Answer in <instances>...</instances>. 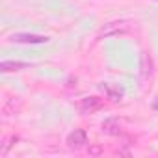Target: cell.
I'll use <instances>...</instances> for the list:
<instances>
[{
    "label": "cell",
    "instance_id": "1",
    "mask_svg": "<svg viewBox=\"0 0 158 158\" xmlns=\"http://www.w3.org/2000/svg\"><path fill=\"white\" fill-rule=\"evenodd\" d=\"M11 43H21V45H43L48 41L47 35H37V34H13L10 37Z\"/></svg>",
    "mask_w": 158,
    "mask_h": 158
},
{
    "label": "cell",
    "instance_id": "2",
    "mask_svg": "<svg viewBox=\"0 0 158 158\" xmlns=\"http://www.w3.org/2000/svg\"><path fill=\"white\" fill-rule=\"evenodd\" d=\"M104 106V101L99 97H84L80 102H78V110L82 114H93L97 110H101Z\"/></svg>",
    "mask_w": 158,
    "mask_h": 158
},
{
    "label": "cell",
    "instance_id": "3",
    "mask_svg": "<svg viewBox=\"0 0 158 158\" xmlns=\"http://www.w3.org/2000/svg\"><path fill=\"white\" fill-rule=\"evenodd\" d=\"M130 28V23L128 21H114V23H108L104 24V28L99 32V35H115V34H123Z\"/></svg>",
    "mask_w": 158,
    "mask_h": 158
},
{
    "label": "cell",
    "instance_id": "4",
    "mask_svg": "<svg viewBox=\"0 0 158 158\" xmlns=\"http://www.w3.org/2000/svg\"><path fill=\"white\" fill-rule=\"evenodd\" d=\"M88 143V134H86V130H82V128H74L69 136H67V145H69V149H80V147H84Z\"/></svg>",
    "mask_w": 158,
    "mask_h": 158
},
{
    "label": "cell",
    "instance_id": "5",
    "mask_svg": "<svg viewBox=\"0 0 158 158\" xmlns=\"http://www.w3.org/2000/svg\"><path fill=\"white\" fill-rule=\"evenodd\" d=\"M102 91L106 93V97H108L112 102L121 101L123 95H125V89H123L119 84H110V82H104V84H102Z\"/></svg>",
    "mask_w": 158,
    "mask_h": 158
},
{
    "label": "cell",
    "instance_id": "6",
    "mask_svg": "<svg viewBox=\"0 0 158 158\" xmlns=\"http://www.w3.org/2000/svg\"><path fill=\"white\" fill-rule=\"evenodd\" d=\"M102 130L110 136H119L121 134V123L117 119H106L102 123Z\"/></svg>",
    "mask_w": 158,
    "mask_h": 158
},
{
    "label": "cell",
    "instance_id": "7",
    "mask_svg": "<svg viewBox=\"0 0 158 158\" xmlns=\"http://www.w3.org/2000/svg\"><path fill=\"white\" fill-rule=\"evenodd\" d=\"M30 65L28 63H23V61H2L0 63V71L4 73H11V71H23V69H28Z\"/></svg>",
    "mask_w": 158,
    "mask_h": 158
},
{
    "label": "cell",
    "instance_id": "8",
    "mask_svg": "<svg viewBox=\"0 0 158 158\" xmlns=\"http://www.w3.org/2000/svg\"><path fill=\"white\" fill-rule=\"evenodd\" d=\"M147 54H141V74L143 76H147V74H151V63L147 65Z\"/></svg>",
    "mask_w": 158,
    "mask_h": 158
}]
</instances>
